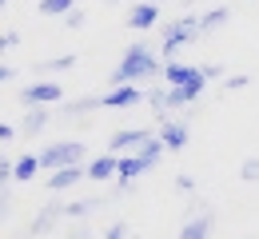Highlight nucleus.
Here are the masks:
<instances>
[{"label": "nucleus", "mask_w": 259, "mask_h": 239, "mask_svg": "<svg viewBox=\"0 0 259 239\" xmlns=\"http://www.w3.org/2000/svg\"><path fill=\"white\" fill-rule=\"evenodd\" d=\"M16 136V128H12V124H4V120H0V144H8V139Z\"/></svg>", "instance_id": "nucleus-33"}, {"label": "nucleus", "mask_w": 259, "mask_h": 239, "mask_svg": "<svg viewBox=\"0 0 259 239\" xmlns=\"http://www.w3.org/2000/svg\"><path fill=\"white\" fill-rule=\"evenodd\" d=\"M239 179H243V183H259V156H247V160L239 164Z\"/></svg>", "instance_id": "nucleus-23"}, {"label": "nucleus", "mask_w": 259, "mask_h": 239, "mask_svg": "<svg viewBox=\"0 0 259 239\" xmlns=\"http://www.w3.org/2000/svg\"><path fill=\"white\" fill-rule=\"evenodd\" d=\"M156 4H160V0H156Z\"/></svg>", "instance_id": "nucleus-39"}, {"label": "nucleus", "mask_w": 259, "mask_h": 239, "mask_svg": "<svg viewBox=\"0 0 259 239\" xmlns=\"http://www.w3.org/2000/svg\"><path fill=\"white\" fill-rule=\"evenodd\" d=\"M68 68H76V52L56 56V60H40V64H36V72H68Z\"/></svg>", "instance_id": "nucleus-22"}, {"label": "nucleus", "mask_w": 259, "mask_h": 239, "mask_svg": "<svg viewBox=\"0 0 259 239\" xmlns=\"http://www.w3.org/2000/svg\"><path fill=\"white\" fill-rule=\"evenodd\" d=\"M116 168H120V156H112V152H104L96 160H88L84 171H88V179L92 183H104V179H116Z\"/></svg>", "instance_id": "nucleus-13"}, {"label": "nucleus", "mask_w": 259, "mask_h": 239, "mask_svg": "<svg viewBox=\"0 0 259 239\" xmlns=\"http://www.w3.org/2000/svg\"><path fill=\"white\" fill-rule=\"evenodd\" d=\"M12 164H16V160H12L8 152H0V192H8V183H12Z\"/></svg>", "instance_id": "nucleus-24"}, {"label": "nucleus", "mask_w": 259, "mask_h": 239, "mask_svg": "<svg viewBox=\"0 0 259 239\" xmlns=\"http://www.w3.org/2000/svg\"><path fill=\"white\" fill-rule=\"evenodd\" d=\"M84 20H88V16H84V8H72V12L64 16V28H84Z\"/></svg>", "instance_id": "nucleus-28"}, {"label": "nucleus", "mask_w": 259, "mask_h": 239, "mask_svg": "<svg viewBox=\"0 0 259 239\" xmlns=\"http://www.w3.org/2000/svg\"><path fill=\"white\" fill-rule=\"evenodd\" d=\"M48 120H52V112H48V108H28V116H24V120H20V136H40V132H44V128H48Z\"/></svg>", "instance_id": "nucleus-14"}, {"label": "nucleus", "mask_w": 259, "mask_h": 239, "mask_svg": "<svg viewBox=\"0 0 259 239\" xmlns=\"http://www.w3.org/2000/svg\"><path fill=\"white\" fill-rule=\"evenodd\" d=\"M199 16H180V20H163L160 24V56H176L184 44H192V40H199Z\"/></svg>", "instance_id": "nucleus-2"}, {"label": "nucleus", "mask_w": 259, "mask_h": 239, "mask_svg": "<svg viewBox=\"0 0 259 239\" xmlns=\"http://www.w3.org/2000/svg\"><path fill=\"white\" fill-rule=\"evenodd\" d=\"M80 179H88V171H84V164H72V168H60V171H52V175L44 179V187L60 196V192H72V187H76Z\"/></svg>", "instance_id": "nucleus-11"}, {"label": "nucleus", "mask_w": 259, "mask_h": 239, "mask_svg": "<svg viewBox=\"0 0 259 239\" xmlns=\"http://www.w3.org/2000/svg\"><path fill=\"white\" fill-rule=\"evenodd\" d=\"M0 4H8V0H0Z\"/></svg>", "instance_id": "nucleus-38"}, {"label": "nucleus", "mask_w": 259, "mask_h": 239, "mask_svg": "<svg viewBox=\"0 0 259 239\" xmlns=\"http://www.w3.org/2000/svg\"><path fill=\"white\" fill-rule=\"evenodd\" d=\"M8 211H12V196H8V192H0V223L8 219Z\"/></svg>", "instance_id": "nucleus-32"}, {"label": "nucleus", "mask_w": 259, "mask_h": 239, "mask_svg": "<svg viewBox=\"0 0 259 239\" xmlns=\"http://www.w3.org/2000/svg\"><path fill=\"white\" fill-rule=\"evenodd\" d=\"M180 4H188V8H192V4H195V0H180Z\"/></svg>", "instance_id": "nucleus-35"}, {"label": "nucleus", "mask_w": 259, "mask_h": 239, "mask_svg": "<svg viewBox=\"0 0 259 239\" xmlns=\"http://www.w3.org/2000/svg\"><path fill=\"white\" fill-rule=\"evenodd\" d=\"M215 223H220V215H215L211 207H199V211H192V215L184 219V227H180L176 239H211Z\"/></svg>", "instance_id": "nucleus-6"}, {"label": "nucleus", "mask_w": 259, "mask_h": 239, "mask_svg": "<svg viewBox=\"0 0 259 239\" xmlns=\"http://www.w3.org/2000/svg\"><path fill=\"white\" fill-rule=\"evenodd\" d=\"M152 164L140 156V152H132V156H120V168H116V179H120V192H132V183L140 179V175H148Z\"/></svg>", "instance_id": "nucleus-8"}, {"label": "nucleus", "mask_w": 259, "mask_h": 239, "mask_svg": "<svg viewBox=\"0 0 259 239\" xmlns=\"http://www.w3.org/2000/svg\"><path fill=\"white\" fill-rule=\"evenodd\" d=\"M108 4H120V0H108Z\"/></svg>", "instance_id": "nucleus-36"}, {"label": "nucleus", "mask_w": 259, "mask_h": 239, "mask_svg": "<svg viewBox=\"0 0 259 239\" xmlns=\"http://www.w3.org/2000/svg\"><path fill=\"white\" fill-rule=\"evenodd\" d=\"M60 219H64V204H60V200H52V204H44L40 211H36V219L28 223V235H48Z\"/></svg>", "instance_id": "nucleus-10"}, {"label": "nucleus", "mask_w": 259, "mask_h": 239, "mask_svg": "<svg viewBox=\"0 0 259 239\" xmlns=\"http://www.w3.org/2000/svg\"><path fill=\"white\" fill-rule=\"evenodd\" d=\"M92 108H100V96H84V100L60 104V116H84V112H92Z\"/></svg>", "instance_id": "nucleus-21"}, {"label": "nucleus", "mask_w": 259, "mask_h": 239, "mask_svg": "<svg viewBox=\"0 0 259 239\" xmlns=\"http://www.w3.org/2000/svg\"><path fill=\"white\" fill-rule=\"evenodd\" d=\"M163 76V60L148 48V44H132L128 52H124V60L112 68V88H120V84H144V80H156Z\"/></svg>", "instance_id": "nucleus-1"}, {"label": "nucleus", "mask_w": 259, "mask_h": 239, "mask_svg": "<svg viewBox=\"0 0 259 239\" xmlns=\"http://www.w3.org/2000/svg\"><path fill=\"white\" fill-rule=\"evenodd\" d=\"M132 231H128V219H112L108 223V231H104V239H128Z\"/></svg>", "instance_id": "nucleus-25"}, {"label": "nucleus", "mask_w": 259, "mask_h": 239, "mask_svg": "<svg viewBox=\"0 0 259 239\" xmlns=\"http://www.w3.org/2000/svg\"><path fill=\"white\" fill-rule=\"evenodd\" d=\"M96 207H104V196H96V200H72V204H64V219H88Z\"/></svg>", "instance_id": "nucleus-17"}, {"label": "nucleus", "mask_w": 259, "mask_h": 239, "mask_svg": "<svg viewBox=\"0 0 259 239\" xmlns=\"http://www.w3.org/2000/svg\"><path fill=\"white\" fill-rule=\"evenodd\" d=\"M144 100L152 104V112H156V120H163V116H176L171 108H167V84H160V88H152Z\"/></svg>", "instance_id": "nucleus-19"}, {"label": "nucleus", "mask_w": 259, "mask_h": 239, "mask_svg": "<svg viewBox=\"0 0 259 239\" xmlns=\"http://www.w3.org/2000/svg\"><path fill=\"white\" fill-rule=\"evenodd\" d=\"M8 80H16V68H8V64H0V84H8Z\"/></svg>", "instance_id": "nucleus-34"}, {"label": "nucleus", "mask_w": 259, "mask_h": 239, "mask_svg": "<svg viewBox=\"0 0 259 239\" xmlns=\"http://www.w3.org/2000/svg\"><path fill=\"white\" fill-rule=\"evenodd\" d=\"M36 171H40V156H32V152L16 156V164H12V179H16V183H28V179H36Z\"/></svg>", "instance_id": "nucleus-15"}, {"label": "nucleus", "mask_w": 259, "mask_h": 239, "mask_svg": "<svg viewBox=\"0 0 259 239\" xmlns=\"http://www.w3.org/2000/svg\"><path fill=\"white\" fill-rule=\"evenodd\" d=\"M160 24V4L156 0H136L128 12V28H136V32H148V28H156Z\"/></svg>", "instance_id": "nucleus-9"}, {"label": "nucleus", "mask_w": 259, "mask_h": 239, "mask_svg": "<svg viewBox=\"0 0 259 239\" xmlns=\"http://www.w3.org/2000/svg\"><path fill=\"white\" fill-rule=\"evenodd\" d=\"M156 139H160L167 152H184V148H188V139H192L188 116H184V112H176V116H163V120H156Z\"/></svg>", "instance_id": "nucleus-4"}, {"label": "nucleus", "mask_w": 259, "mask_h": 239, "mask_svg": "<svg viewBox=\"0 0 259 239\" xmlns=\"http://www.w3.org/2000/svg\"><path fill=\"white\" fill-rule=\"evenodd\" d=\"M148 96V92H140L136 84H120V88H108L104 96H100V108H132V104H140Z\"/></svg>", "instance_id": "nucleus-12"}, {"label": "nucleus", "mask_w": 259, "mask_h": 239, "mask_svg": "<svg viewBox=\"0 0 259 239\" xmlns=\"http://www.w3.org/2000/svg\"><path fill=\"white\" fill-rule=\"evenodd\" d=\"M227 16H231V8H227V4L211 8V12H203V16H199V32H203V36H211L215 28H224V24H227Z\"/></svg>", "instance_id": "nucleus-16"}, {"label": "nucleus", "mask_w": 259, "mask_h": 239, "mask_svg": "<svg viewBox=\"0 0 259 239\" xmlns=\"http://www.w3.org/2000/svg\"><path fill=\"white\" fill-rule=\"evenodd\" d=\"M199 72L207 76V84L211 80H224V64H199Z\"/></svg>", "instance_id": "nucleus-29"}, {"label": "nucleus", "mask_w": 259, "mask_h": 239, "mask_svg": "<svg viewBox=\"0 0 259 239\" xmlns=\"http://www.w3.org/2000/svg\"><path fill=\"white\" fill-rule=\"evenodd\" d=\"M176 192H195V175H176Z\"/></svg>", "instance_id": "nucleus-30"}, {"label": "nucleus", "mask_w": 259, "mask_h": 239, "mask_svg": "<svg viewBox=\"0 0 259 239\" xmlns=\"http://www.w3.org/2000/svg\"><path fill=\"white\" fill-rule=\"evenodd\" d=\"M20 104H24V108H48V104H64V84H56V80L24 84V88H20Z\"/></svg>", "instance_id": "nucleus-5"}, {"label": "nucleus", "mask_w": 259, "mask_h": 239, "mask_svg": "<svg viewBox=\"0 0 259 239\" xmlns=\"http://www.w3.org/2000/svg\"><path fill=\"white\" fill-rule=\"evenodd\" d=\"M247 84H251V80H247V76H227L224 84H220V92H224V96H227V92H243V88H247Z\"/></svg>", "instance_id": "nucleus-26"}, {"label": "nucleus", "mask_w": 259, "mask_h": 239, "mask_svg": "<svg viewBox=\"0 0 259 239\" xmlns=\"http://www.w3.org/2000/svg\"><path fill=\"white\" fill-rule=\"evenodd\" d=\"M128 239H140V235H128Z\"/></svg>", "instance_id": "nucleus-37"}, {"label": "nucleus", "mask_w": 259, "mask_h": 239, "mask_svg": "<svg viewBox=\"0 0 259 239\" xmlns=\"http://www.w3.org/2000/svg\"><path fill=\"white\" fill-rule=\"evenodd\" d=\"M68 239H92V223L88 219H76V227L68 231Z\"/></svg>", "instance_id": "nucleus-27"}, {"label": "nucleus", "mask_w": 259, "mask_h": 239, "mask_svg": "<svg viewBox=\"0 0 259 239\" xmlns=\"http://www.w3.org/2000/svg\"><path fill=\"white\" fill-rule=\"evenodd\" d=\"M16 44H20V32H0V52H8Z\"/></svg>", "instance_id": "nucleus-31"}, {"label": "nucleus", "mask_w": 259, "mask_h": 239, "mask_svg": "<svg viewBox=\"0 0 259 239\" xmlns=\"http://www.w3.org/2000/svg\"><path fill=\"white\" fill-rule=\"evenodd\" d=\"M72 164H84V144L80 139H60V144L40 152V171H60V168H72Z\"/></svg>", "instance_id": "nucleus-3"}, {"label": "nucleus", "mask_w": 259, "mask_h": 239, "mask_svg": "<svg viewBox=\"0 0 259 239\" xmlns=\"http://www.w3.org/2000/svg\"><path fill=\"white\" fill-rule=\"evenodd\" d=\"M195 64H180V60H163V80H167V88H176V84H184L188 76H192Z\"/></svg>", "instance_id": "nucleus-18"}, {"label": "nucleus", "mask_w": 259, "mask_h": 239, "mask_svg": "<svg viewBox=\"0 0 259 239\" xmlns=\"http://www.w3.org/2000/svg\"><path fill=\"white\" fill-rule=\"evenodd\" d=\"M148 139H152L148 128H124V132H116V136L108 139V152H112V156H132V152H140Z\"/></svg>", "instance_id": "nucleus-7"}, {"label": "nucleus", "mask_w": 259, "mask_h": 239, "mask_svg": "<svg viewBox=\"0 0 259 239\" xmlns=\"http://www.w3.org/2000/svg\"><path fill=\"white\" fill-rule=\"evenodd\" d=\"M36 8H40V16H60V20H64L68 12L76 8V0H40Z\"/></svg>", "instance_id": "nucleus-20"}]
</instances>
